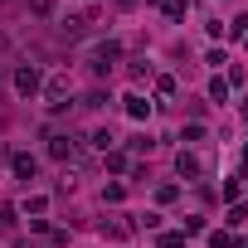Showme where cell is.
I'll return each instance as SVG.
<instances>
[{"mask_svg": "<svg viewBox=\"0 0 248 248\" xmlns=\"http://www.w3.org/2000/svg\"><path fill=\"white\" fill-rule=\"evenodd\" d=\"M175 170H180V175H204V161L190 156V151H180V156H175Z\"/></svg>", "mask_w": 248, "mask_h": 248, "instance_id": "cell-3", "label": "cell"}, {"mask_svg": "<svg viewBox=\"0 0 248 248\" xmlns=\"http://www.w3.org/2000/svg\"><path fill=\"white\" fill-rule=\"evenodd\" d=\"M15 88H20L25 97H34V93H39V68H30V63H25V68L15 73Z\"/></svg>", "mask_w": 248, "mask_h": 248, "instance_id": "cell-2", "label": "cell"}, {"mask_svg": "<svg viewBox=\"0 0 248 248\" xmlns=\"http://www.w3.org/2000/svg\"><path fill=\"white\" fill-rule=\"evenodd\" d=\"M73 151H78V146H73V137H54V141H49V156H54V161H68Z\"/></svg>", "mask_w": 248, "mask_h": 248, "instance_id": "cell-4", "label": "cell"}, {"mask_svg": "<svg viewBox=\"0 0 248 248\" xmlns=\"http://www.w3.org/2000/svg\"><path fill=\"white\" fill-rule=\"evenodd\" d=\"M161 248H185V233H161Z\"/></svg>", "mask_w": 248, "mask_h": 248, "instance_id": "cell-8", "label": "cell"}, {"mask_svg": "<svg viewBox=\"0 0 248 248\" xmlns=\"http://www.w3.org/2000/svg\"><path fill=\"white\" fill-rule=\"evenodd\" d=\"M166 15L170 20H185V0H166Z\"/></svg>", "mask_w": 248, "mask_h": 248, "instance_id": "cell-7", "label": "cell"}, {"mask_svg": "<svg viewBox=\"0 0 248 248\" xmlns=\"http://www.w3.org/2000/svg\"><path fill=\"white\" fill-rule=\"evenodd\" d=\"M122 5H137V0H122Z\"/></svg>", "mask_w": 248, "mask_h": 248, "instance_id": "cell-10", "label": "cell"}, {"mask_svg": "<svg viewBox=\"0 0 248 248\" xmlns=\"http://www.w3.org/2000/svg\"><path fill=\"white\" fill-rule=\"evenodd\" d=\"M10 166H15V175H20V180H34V170H39V161H34V156H15Z\"/></svg>", "mask_w": 248, "mask_h": 248, "instance_id": "cell-5", "label": "cell"}, {"mask_svg": "<svg viewBox=\"0 0 248 248\" xmlns=\"http://www.w3.org/2000/svg\"><path fill=\"white\" fill-rule=\"evenodd\" d=\"M209 248H233V238H229V233H214V238H209Z\"/></svg>", "mask_w": 248, "mask_h": 248, "instance_id": "cell-9", "label": "cell"}, {"mask_svg": "<svg viewBox=\"0 0 248 248\" xmlns=\"http://www.w3.org/2000/svg\"><path fill=\"white\" fill-rule=\"evenodd\" d=\"M127 112H132V117H137V122H141V117H146V112H151V102H146V97H137V93H132V97H127Z\"/></svg>", "mask_w": 248, "mask_h": 248, "instance_id": "cell-6", "label": "cell"}, {"mask_svg": "<svg viewBox=\"0 0 248 248\" xmlns=\"http://www.w3.org/2000/svg\"><path fill=\"white\" fill-rule=\"evenodd\" d=\"M117 59H122V44H117V39H107V44H97V49H93V73L102 78V73H107V68L117 63Z\"/></svg>", "mask_w": 248, "mask_h": 248, "instance_id": "cell-1", "label": "cell"}, {"mask_svg": "<svg viewBox=\"0 0 248 248\" xmlns=\"http://www.w3.org/2000/svg\"><path fill=\"white\" fill-rule=\"evenodd\" d=\"M0 73H5V68H0Z\"/></svg>", "mask_w": 248, "mask_h": 248, "instance_id": "cell-12", "label": "cell"}, {"mask_svg": "<svg viewBox=\"0 0 248 248\" xmlns=\"http://www.w3.org/2000/svg\"><path fill=\"white\" fill-rule=\"evenodd\" d=\"M161 5H166V0H161Z\"/></svg>", "mask_w": 248, "mask_h": 248, "instance_id": "cell-11", "label": "cell"}]
</instances>
